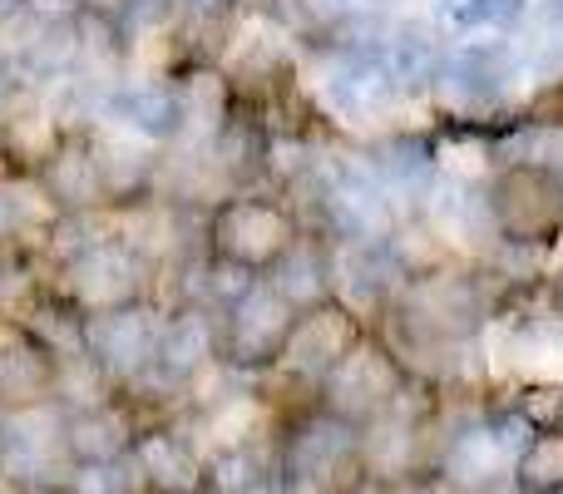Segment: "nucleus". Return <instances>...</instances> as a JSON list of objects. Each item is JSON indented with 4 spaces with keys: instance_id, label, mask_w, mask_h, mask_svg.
Returning a JSON list of instances; mask_svg holds the SVG:
<instances>
[{
    "instance_id": "obj_24",
    "label": "nucleus",
    "mask_w": 563,
    "mask_h": 494,
    "mask_svg": "<svg viewBox=\"0 0 563 494\" xmlns=\"http://www.w3.org/2000/svg\"><path fill=\"white\" fill-rule=\"evenodd\" d=\"M59 144H65V139H59L55 114H20V119H10V124L0 129V149H5L15 164H25V168L49 164Z\"/></svg>"
},
{
    "instance_id": "obj_11",
    "label": "nucleus",
    "mask_w": 563,
    "mask_h": 494,
    "mask_svg": "<svg viewBox=\"0 0 563 494\" xmlns=\"http://www.w3.org/2000/svg\"><path fill=\"white\" fill-rule=\"evenodd\" d=\"M509 79H515V59L505 45H460L445 55L435 85L445 89L450 109H489L505 99Z\"/></svg>"
},
{
    "instance_id": "obj_2",
    "label": "nucleus",
    "mask_w": 563,
    "mask_h": 494,
    "mask_svg": "<svg viewBox=\"0 0 563 494\" xmlns=\"http://www.w3.org/2000/svg\"><path fill=\"white\" fill-rule=\"evenodd\" d=\"M400 386H406L400 361L390 356L386 347L356 341V347L327 371V381H321V391H327V406L321 410L356 430H366L371 420H380L400 400Z\"/></svg>"
},
{
    "instance_id": "obj_21",
    "label": "nucleus",
    "mask_w": 563,
    "mask_h": 494,
    "mask_svg": "<svg viewBox=\"0 0 563 494\" xmlns=\"http://www.w3.org/2000/svg\"><path fill=\"white\" fill-rule=\"evenodd\" d=\"M499 470H505V455H499V446L489 440L485 426L465 430V436L450 440V450H445V485H455L460 494L485 490Z\"/></svg>"
},
{
    "instance_id": "obj_29",
    "label": "nucleus",
    "mask_w": 563,
    "mask_h": 494,
    "mask_svg": "<svg viewBox=\"0 0 563 494\" xmlns=\"http://www.w3.org/2000/svg\"><path fill=\"white\" fill-rule=\"evenodd\" d=\"M519 10H525V0H485V25H509V20H519Z\"/></svg>"
},
{
    "instance_id": "obj_36",
    "label": "nucleus",
    "mask_w": 563,
    "mask_h": 494,
    "mask_svg": "<svg viewBox=\"0 0 563 494\" xmlns=\"http://www.w3.org/2000/svg\"><path fill=\"white\" fill-rule=\"evenodd\" d=\"M0 494H5V490H0Z\"/></svg>"
},
{
    "instance_id": "obj_16",
    "label": "nucleus",
    "mask_w": 563,
    "mask_h": 494,
    "mask_svg": "<svg viewBox=\"0 0 563 494\" xmlns=\"http://www.w3.org/2000/svg\"><path fill=\"white\" fill-rule=\"evenodd\" d=\"M45 194L59 213H85V208L104 204V188H99V168H95V154L89 144H65L55 149V158L45 164Z\"/></svg>"
},
{
    "instance_id": "obj_4",
    "label": "nucleus",
    "mask_w": 563,
    "mask_h": 494,
    "mask_svg": "<svg viewBox=\"0 0 563 494\" xmlns=\"http://www.w3.org/2000/svg\"><path fill=\"white\" fill-rule=\"evenodd\" d=\"M208 243H213L218 262L257 272V267H273L282 252L297 243V228H291V213L282 204H267V198H228L208 218Z\"/></svg>"
},
{
    "instance_id": "obj_35",
    "label": "nucleus",
    "mask_w": 563,
    "mask_h": 494,
    "mask_svg": "<svg viewBox=\"0 0 563 494\" xmlns=\"http://www.w3.org/2000/svg\"><path fill=\"white\" fill-rule=\"evenodd\" d=\"M559 307H563V277H559Z\"/></svg>"
},
{
    "instance_id": "obj_26",
    "label": "nucleus",
    "mask_w": 563,
    "mask_h": 494,
    "mask_svg": "<svg viewBox=\"0 0 563 494\" xmlns=\"http://www.w3.org/2000/svg\"><path fill=\"white\" fill-rule=\"evenodd\" d=\"M69 494H139V470L134 460H114V465H75V475H69Z\"/></svg>"
},
{
    "instance_id": "obj_31",
    "label": "nucleus",
    "mask_w": 563,
    "mask_h": 494,
    "mask_svg": "<svg viewBox=\"0 0 563 494\" xmlns=\"http://www.w3.org/2000/svg\"><path fill=\"white\" fill-rule=\"evenodd\" d=\"M20 6H25V0H0V20H5V15H15Z\"/></svg>"
},
{
    "instance_id": "obj_14",
    "label": "nucleus",
    "mask_w": 563,
    "mask_h": 494,
    "mask_svg": "<svg viewBox=\"0 0 563 494\" xmlns=\"http://www.w3.org/2000/svg\"><path fill=\"white\" fill-rule=\"evenodd\" d=\"M59 446H65V460H75V465H114L134 450V430L119 410L85 406L59 420Z\"/></svg>"
},
{
    "instance_id": "obj_32",
    "label": "nucleus",
    "mask_w": 563,
    "mask_h": 494,
    "mask_svg": "<svg viewBox=\"0 0 563 494\" xmlns=\"http://www.w3.org/2000/svg\"><path fill=\"white\" fill-rule=\"evenodd\" d=\"M5 89H10V65L0 59V99H5Z\"/></svg>"
},
{
    "instance_id": "obj_6",
    "label": "nucleus",
    "mask_w": 563,
    "mask_h": 494,
    "mask_svg": "<svg viewBox=\"0 0 563 494\" xmlns=\"http://www.w3.org/2000/svg\"><path fill=\"white\" fill-rule=\"evenodd\" d=\"M139 287H144V262L124 243H89L79 257L65 262V292L85 317L134 307Z\"/></svg>"
},
{
    "instance_id": "obj_30",
    "label": "nucleus",
    "mask_w": 563,
    "mask_h": 494,
    "mask_svg": "<svg viewBox=\"0 0 563 494\" xmlns=\"http://www.w3.org/2000/svg\"><path fill=\"white\" fill-rule=\"evenodd\" d=\"M75 6H85V10H95L99 20H124L129 10H134V0H75Z\"/></svg>"
},
{
    "instance_id": "obj_15",
    "label": "nucleus",
    "mask_w": 563,
    "mask_h": 494,
    "mask_svg": "<svg viewBox=\"0 0 563 494\" xmlns=\"http://www.w3.org/2000/svg\"><path fill=\"white\" fill-rule=\"evenodd\" d=\"M109 114L134 139H174L184 129L174 85H139V79H129V85H119L109 95Z\"/></svg>"
},
{
    "instance_id": "obj_19",
    "label": "nucleus",
    "mask_w": 563,
    "mask_h": 494,
    "mask_svg": "<svg viewBox=\"0 0 563 494\" xmlns=\"http://www.w3.org/2000/svg\"><path fill=\"white\" fill-rule=\"evenodd\" d=\"M99 168V188H104V204L109 198H134L148 178V154L139 149L134 134H104L89 144Z\"/></svg>"
},
{
    "instance_id": "obj_28",
    "label": "nucleus",
    "mask_w": 563,
    "mask_h": 494,
    "mask_svg": "<svg viewBox=\"0 0 563 494\" xmlns=\"http://www.w3.org/2000/svg\"><path fill=\"white\" fill-rule=\"evenodd\" d=\"M529 75L534 79H563V40H544L529 55Z\"/></svg>"
},
{
    "instance_id": "obj_18",
    "label": "nucleus",
    "mask_w": 563,
    "mask_h": 494,
    "mask_svg": "<svg viewBox=\"0 0 563 494\" xmlns=\"http://www.w3.org/2000/svg\"><path fill=\"white\" fill-rule=\"evenodd\" d=\"M380 59H386L390 79H396V89H426V85H435V79H440L445 50H440V40L430 35V30H420V25H400L396 35L386 40Z\"/></svg>"
},
{
    "instance_id": "obj_9",
    "label": "nucleus",
    "mask_w": 563,
    "mask_h": 494,
    "mask_svg": "<svg viewBox=\"0 0 563 494\" xmlns=\"http://www.w3.org/2000/svg\"><path fill=\"white\" fill-rule=\"evenodd\" d=\"M410 331L426 341H455L470 337L485 317V292L470 277H420L410 287Z\"/></svg>"
},
{
    "instance_id": "obj_5",
    "label": "nucleus",
    "mask_w": 563,
    "mask_h": 494,
    "mask_svg": "<svg viewBox=\"0 0 563 494\" xmlns=\"http://www.w3.org/2000/svg\"><path fill=\"white\" fill-rule=\"evenodd\" d=\"M158 331H164V321H154V311L139 301L85 317V361L109 381H144L154 371Z\"/></svg>"
},
{
    "instance_id": "obj_33",
    "label": "nucleus",
    "mask_w": 563,
    "mask_h": 494,
    "mask_svg": "<svg viewBox=\"0 0 563 494\" xmlns=\"http://www.w3.org/2000/svg\"><path fill=\"white\" fill-rule=\"evenodd\" d=\"M549 15H554V20H563V0H549Z\"/></svg>"
},
{
    "instance_id": "obj_3",
    "label": "nucleus",
    "mask_w": 563,
    "mask_h": 494,
    "mask_svg": "<svg viewBox=\"0 0 563 494\" xmlns=\"http://www.w3.org/2000/svg\"><path fill=\"white\" fill-rule=\"evenodd\" d=\"M489 218L505 233V243H544L563 228V174L554 164H525L505 168L489 188Z\"/></svg>"
},
{
    "instance_id": "obj_27",
    "label": "nucleus",
    "mask_w": 563,
    "mask_h": 494,
    "mask_svg": "<svg viewBox=\"0 0 563 494\" xmlns=\"http://www.w3.org/2000/svg\"><path fill=\"white\" fill-rule=\"evenodd\" d=\"M435 20L445 30H479L485 25V0H435Z\"/></svg>"
},
{
    "instance_id": "obj_13",
    "label": "nucleus",
    "mask_w": 563,
    "mask_h": 494,
    "mask_svg": "<svg viewBox=\"0 0 563 494\" xmlns=\"http://www.w3.org/2000/svg\"><path fill=\"white\" fill-rule=\"evenodd\" d=\"M218 356V331L208 311H178L164 331H158L154 371L144 381H164V386H184L198 371H208Z\"/></svg>"
},
{
    "instance_id": "obj_22",
    "label": "nucleus",
    "mask_w": 563,
    "mask_h": 494,
    "mask_svg": "<svg viewBox=\"0 0 563 494\" xmlns=\"http://www.w3.org/2000/svg\"><path fill=\"white\" fill-rule=\"evenodd\" d=\"M178 114H184V129L213 139L218 129L228 124V79L218 69H194V75L178 79Z\"/></svg>"
},
{
    "instance_id": "obj_25",
    "label": "nucleus",
    "mask_w": 563,
    "mask_h": 494,
    "mask_svg": "<svg viewBox=\"0 0 563 494\" xmlns=\"http://www.w3.org/2000/svg\"><path fill=\"white\" fill-rule=\"evenodd\" d=\"M59 208L49 204L45 188L30 184H0V238H20L30 228H55Z\"/></svg>"
},
{
    "instance_id": "obj_34",
    "label": "nucleus",
    "mask_w": 563,
    "mask_h": 494,
    "mask_svg": "<svg viewBox=\"0 0 563 494\" xmlns=\"http://www.w3.org/2000/svg\"><path fill=\"white\" fill-rule=\"evenodd\" d=\"M390 494H430V490H390Z\"/></svg>"
},
{
    "instance_id": "obj_10",
    "label": "nucleus",
    "mask_w": 563,
    "mask_h": 494,
    "mask_svg": "<svg viewBox=\"0 0 563 494\" xmlns=\"http://www.w3.org/2000/svg\"><path fill=\"white\" fill-rule=\"evenodd\" d=\"M55 376L59 361L40 347L30 331L0 327V410H30L55 400Z\"/></svg>"
},
{
    "instance_id": "obj_23",
    "label": "nucleus",
    "mask_w": 563,
    "mask_h": 494,
    "mask_svg": "<svg viewBox=\"0 0 563 494\" xmlns=\"http://www.w3.org/2000/svg\"><path fill=\"white\" fill-rule=\"evenodd\" d=\"M519 494H563V430H539L515 455Z\"/></svg>"
},
{
    "instance_id": "obj_8",
    "label": "nucleus",
    "mask_w": 563,
    "mask_h": 494,
    "mask_svg": "<svg viewBox=\"0 0 563 494\" xmlns=\"http://www.w3.org/2000/svg\"><path fill=\"white\" fill-rule=\"evenodd\" d=\"M356 341H361L356 317H351L341 301H321V307L301 311V317L291 321V337H287V347H282L277 361H282V371H291V376L327 381V371L336 366Z\"/></svg>"
},
{
    "instance_id": "obj_7",
    "label": "nucleus",
    "mask_w": 563,
    "mask_h": 494,
    "mask_svg": "<svg viewBox=\"0 0 563 494\" xmlns=\"http://www.w3.org/2000/svg\"><path fill=\"white\" fill-rule=\"evenodd\" d=\"M291 321H297V311H291L267 282H253V287L228 307L223 361L228 366H273L291 337Z\"/></svg>"
},
{
    "instance_id": "obj_20",
    "label": "nucleus",
    "mask_w": 563,
    "mask_h": 494,
    "mask_svg": "<svg viewBox=\"0 0 563 494\" xmlns=\"http://www.w3.org/2000/svg\"><path fill=\"white\" fill-rule=\"evenodd\" d=\"M267 475H277V465H267V460L257 455L253 440H243V446H218L213 455L203 460L208 494H257L267 485Z\"/></svg>"
},
{
    "instance_id": "obj_17",
    "label": "nucleus",
    "mask_w": 563,
    "mask_h": 494,
    "mask_svg": "<svg viewBox=\"0 0 563 494\" xmlns=\"http://www.w3.org/2000/svg\"><path fill=\"white\" fill-rule=\"evenodd\" d=\"M267 287H273L277 297L301 317V311L331 301V262L321 257L311 243H291L273 262V277H267Z\"/></svg>"
},
{
    "instance_id": "obj_1",
    "label": "nucleus",
    "mask_w": 563,
    "mask_h": 494,
    "mask_svg": "<svg viewBox=\"0 0 563 494\" xmlns=\"http://www.w3.org/2000/svg\"><path fill=\"white\" fill-rule=\"evenodd\" d=\"M277 475H287L291 490H317V494H351L366 485L361 470V430L346 420L311 410L307 420H297L282 446Z\"/></svg>"
},
{
    "instance_id": "obj_12",
    "label": "nucleus",
    "mask_w": 563,
    "mask_h": 494,
    "mask_svg": "<svg viewBox=\"0 0 563 494\" xmlns=\"http://www.w3.org/2000/svg\"><path fill=\"white\" fill-rule=\"evenodd\" d=\"M139 485L154 494H203V455L178 430H144L129 450Z\"/></svg>"
}]
</instances>
